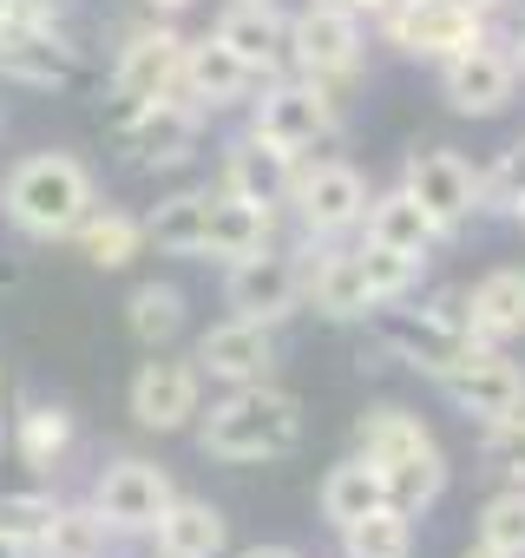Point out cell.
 Returning a JSON list of instances; mask_svg holds the SVG:
<instances>
[{
  "instance_id": "1",
  "label": "cell",
  "mask_w": 525,
  "mask_h": 558,
  "mask_svg": "<svg viewBox=\"0 0 525 558\" xmlns=\"http://www.w3.org/2000/svg\"><path fill=\"white\" fill-rule=\"evenodd\" d=\"M197 447L210 460H230V466H256V460H283L303 447V401L290 388H270V381H249V388H230L223 401H210V414L197 421Z\"/></svg>"
},
{
  "instance_id": "2",
  "label": "cell",
  "mask_w": 525,
  "mask_h": 558,
  "mask_svg": "<svg viewBox=\"0 0 525 558\" xmlns=\"http://www.w3.org/2000/svg\"><path fill=\"white\" fill-rule=\"evenodd\" d=\"M93 210H99V184L73 151H34L0 178V217L21 236H40V243L73 236Z\"/></svg>"
},
{
  "instance_id": "3",
  "label": "cell",
  "mask_w": 525,
  "mask_h": 558,
  "mask_svg": "<svg viewBox=\"0 0 525 558\" xmlns=\"http://www.w3.org/2000/svg\"><path fill=\"white\" fill-rule=\"evenodd\" d=\"M368 336L381 342V355H394L401 368H414V375H427V381H447V375L479 349L460 316H447L440 303H434V310H407V296H401V303H375V310H368Z\"/></svg>"
},
{
  "instance_id": "4",
  "label": "cell",
  "mask_w": 525,
  "mask_h": 558,
  "mask_svg": "<svg viewBox=\"0 0 525 558\" xmlns=\"http://www.w3.org/2000/svg\"><path fill=\"white\" fill-rule=\"evenodd\" d=\"M381 34L407 60H453V53L492 40L486 14L473 8V0H394V8L381 14Z\"/></svg>"
},
{
  "instance_id": "5",
  "label": "cell",
  "mask_w": 525,
  "mask_h": 558,
  "mask_svg": "<svg viewBox=\"0 0 525 558\" xmlns=\"http://www.w3.org/2000/svg\"><path fill=\"white\" fill-rule=\"evenodd\" d=\"M249 132H256L262 145L303 158V151H316V145L335 138V99H329L322 80H303V73H296V80H277V86H262Z\"/></svg>"
},
{
  "instance_id": "6",
  "label": "cell",
  "mask_w": 525,
  "mask_h": 558,
  "mask_svg": "<svg viewBox=\"0 0 525 558\" xmlns=\"http://www.w3.org/2000/svg\"><path fill=\"white\" fill-rule=\"evenodd\" d=\"M309 296V263L283 256V250H256V256H236L230 276H223V303L230 316H249V323H283L296 316Z\"/></svg>"
},
{
  "instance_id": "7",
  "label": "cell",
  "mask_w": 525,
  "mask_h": 558,
  "mask_svg": "<svg viewBox=\"0 0 525 558\" xmlns=\"http://www.w3.org/2000/svg\"><path fill=\"white\" fill-rule=\"evenodd\" d=\"M362 47H368L362 40V14H349V8L309 0L303 14H290V66L303 80H322V86L349 80L362 66Z\"/></svg>"
},
{
  "instance_id": "8",
  "label": "cell",
  "mask_w": 525,
  "mask_h": 558,
  "mask_svg": "<svg viewBox=\"0 0 525 558\" xmlns=\"http://www.w3.org/2000/svg\"><path fill=\"white\" fill-rule=\"evenodd\" d=\"M290 204H296L309 236H342V230H355L368 217V178L355 165H342V158H316V165L296 158Z\"/></svg>"
},
{
  "instance_id": "9",
  "label": "cell",
  "mask_w": 525,
  "mask_h": 558,
  "mask_svg": "<svg viewBox=\"0 0 525 558\" xmlns=\"http://www.w3.org/2000/svg\"><path fill=\"white\" fill-rule=\"evenodd\" d=\"M178 73H184V40H178L171 27H138V34H125V47H119V60H112L119 125H125L138 106L178 93Z\"/></svg>"
},
{
  "instance_id": "10",
  "label": "cell",
  "mask_w": 525,
  "mask_h": 558,
  "mask_svg": "<svg viewBox=\"0 0 525 558\" xmlns=\"http://www.w3.org/2000/svg\"><path fill=\"white\" fill-rule=\"evenodd\" d=\"M204 414V368L197 362H171L164 349H151V362L132 375V421L145 434H178Z\"/></svg>"
},
{
  "instance_id": "11",
  "label": "cell",
  "mask_w": 525,
  "mask_h": 558,
  "mask_svg": "<svg viewBox=\"0 0 525 558\" xmlns=\"http://www.w3.org/2000/svg\"><path fill=\"white\" fill-rule=\"evenodd\" d=\"M401 191L440 223V236L447 230H460L473 210H479V171L460 158V151H447V145H427V151H414L407 158V178H401Z\"/></svg>"
},
{
  "instance_id": "12",
  "label": "cell",
  "mask_w": 525,
  "mask_h": 558,
  "mask_svg": "<svg viewBox=\"0 0 525 558\" xmlns=\"http://www.w3.org/2000/svg\"><path fill=\"white\" fill-rule=\"evenodd\" d=\"M171 499H178V486H171V473L151 466V460H112V466L93 480V506L106 512L112 532H151Z\"/></svg>"
},
{
  "instance_id": "13",
  "label": "cell",
  "mask_w": 525,
  "mask_h": 558,
  "mask_svg": "<svg viewBox=\"0 0 525 558\" xmlns=\"http://www.w3.org/2000/svg\"><path fill=\"white\" fill-rule=\"evenodd\" d=\"M0 80L66 86L80 80V47L60 34V21H0Z\"/></svg>"
},
{
  "instance_id": "14",
  "label": "cell",
  "mask_w": 525,
  "mask_h": 558,
  "mask_svg": "<svg viewBox=\"0 0 525 558\" xmlns=\"http://www.w3.org/2000/svg\"><path fill=\"white\" fill-rule=\"evenodd\" d=\"M512 93H518V66H512L505 47H492V40H479V47L440 60V99H447L453 112H466V119L505 112Z\"/></svg>"
},
{
  "instance_id": "15",
  "label": "cell",
  "mask_w": 525,
  "mask_h": 558,
  "mask_svg": "<svg viewBox=\"0 0 525 558\" xmlns=\"http://www.w3.org/2000/svg\"><path fill=\"white\" fill-rule=\"evenodd\" d=\"M447 395H453V408L460 414H473V421H512V414H525V368L505 355V349H473L447 381H440Z\"/></svg>"
},
{
  "instance_id": "16",
  "label": "cell",
  "mask_w": 525,
  "mask_h": 558,
  "mask_svg": "<svg viewBox=\"0 0 525 558\" xmlns=\"http://www.w3.org/2000/svg\"><path fill=\"white\" fill-rule=\"evenodd\" d=\"M210 381L223 388H249V381H270L277 368V329L270 323H249V316H230L217 329H204L197 355H191Z\"/></svg>"
},
{
  "instance_id": "17",
  "label": "cell",
  "mask_w": 525,
  "mask_h": 558,
  "mask_svg": "<svg viewBox=\"0 0 525 558\" xmlns=\"http://www.w3.org/2000/svg\"><path fill=\"white\" fill-rule=\"evenodd\" d=\"M197 132H204V106L197 99H178V93H164V99H151V106H138L125 119V138H132V151H138L145 171L184 165L197 151Z\"/></svg>"
},
{
  "instance_id": "18",
  "label": "cell",
  "mask_w": 525,
  "mask_h": 558,
  "mask_svg": "<svg viewBox=\"0 0 525 558\" xmlns=\"http://www.w3.org/2000/svg\"><path fill=\"white\" fill-rule=\"evenodd\" d=\"M256 86H262V73H256V66H243V60H236L217 34L184 40V73H178V93H184V99H197L204 112H217V106H243Z\"/></svg>"
},
{
  "instance_id": "19",
  "label": "cell",
  "mask_w": 525,
  "mask_h": 558,
  "mask_svg": "<svg viewBox=\"0 0 525 558\" xmlns=\"http://www.w3.org/2000/svg\"><path fill=\"white\" fill-rule=\"evenodd\" d=\"M210 34H217L243 66H256L262 80L290 60V21L277 14V0H230V14H223Z\"/></svg>"
},
{
  "instance_id": "20",
  "label": "cell",
  "mask_w": 525,
  "mask_h": 558,
  "mask_svg": "<svg viewBox=\"0 0 525 558\" xmlns=\"http://www.w3.org/2000/svg\"><path fill=\"white\" fill-rule=\"evenodd\" d=\"M466 336L479 349H505L525 336V269H486L466 290Z\"/></svg>"
},
{
  "instance_id": "21",
  "label": "cell",
  "mask_w": 525,
  "mask_h": 558,
  "mask_svg": "<svg viewBox=\"0 0 525 558\" xmlns=\"http://www.w3.org/2000/svg\"><path fill=\"white\" fill-rule=\"evenodd\" d=\"M290 184H296V158L277 151V145H262L256 132H243L230 151H223V191L249 197V204H290Z\"/></svg>"
},
{
  "instance_id": "22",
  "label": "cell",
  "mask_w": 525,
  "mask_h": 558,
  "mask_svg": "<svg viewBox=\"0 0 525 558\" xmlns=\"http://www.w3.org/2000/svg\"><path fill=\"white\" fill-rule=\"evenodd\" d=\"M270 223H277V210H270V204H249V197H236V191H217V197H210L204 256H217V263H236V256L270 250Z\"/></svg>"
},
{
  "instance_id": "23",
  "label": "cell",
  "mask_w": 525,
  "mask_h": 558,
  "mask_svg": "<svg viewBox=\"0 0 525 558\" xmlns=\"http://www.w3.org/2000/svg\"><path fill=\"white\" fill-rule=\"evenodd\" d=\"M151 538H158V558H217L230 545V525H223V512L210 499H184L178 493L164 506V519L151 525Z\"/></svg>"
},
{
  "instance_id": "24",
  "label": "cell",
  "mask_w": 525,
  "mask_h": 558,
  "mask_svg": "<svg viewBox=\"0 0 525 558\" xmlns=\"http://www.w3.org/2000/svg\"><path fill=\"white\" fill-rule=\"evenodd\" d=\"M309 303L335 323H368L375 296H368V276H362L355 250H329V256L309 263Z\"/></svg>"
},
{
  "instance_id": "25",
  "label": "cell",
  "mask_w": 525,
  "mask_h": 558,
  "mask_svg": "<svg viewBox=\"0 0 525 558\" xmlns=\"http://www.w3.org/2000/svg\"><path fill=\"white\" fill-rule=\"evenodd\" d=\"M368 243L381 250H401V256H427L440 243V223L407 197V191H388V197H368Z\"/></svg>"
},
{
  "instance_id": "26",
  "label": "cell",
  "mask_w": 525,
  "mask_h": 558,
  "mask_svg": "<svg viewBox=\"0 0 525 558\" xmlns=\"http://www.w3.org/2000/svg\"><path fill=\"white\" fill-rule=\"evenodd\" d=\"M355 447H362V460H375V473H388V466H401L407 453L434 447V434H427V421L407 414V408H368V414L355 421Z\"/></svg>"
},
{
  "instance_id": "27",
  "label": "cell",
  "mask_w": 525,
  "mask_h": 558,
  "mask_svg": "<svg viewBox=\"0 0 525 558\" xmlns=\"http://www.w3.org/2000/svg\"><path fill=\"white\" fill-rule=\"evenodd\" d=\"M14 453H21V466L53 473V466L73 453V414H66L60 401H27V408L14 414Z\"/></svg>"
},
{
  "instance_id": "28",
  "label": "cell",
  "mask_w": 525,
  "mask_h": 558,
  "mask_svg": "<svg viewBox=\"0 0 525 558\" xmlns=\"http://www.w3.org/2000/svg\"><path fill=\"white\" fill-rule=\"evenodd\" d=\"M204 230H210V191H178L145 217V243L164 256H204Z\"/></svg>"
},
{
  "instance_id": "29",
  "label": "cell",
  "mask_w": 525,
  "mask_h": 558,
  "mask_svg": "<svg viewBox=\"0 0 525 558\" xmlns=\"http://www.w3.org/2000/svg\"><path fill=\"white\" fill-rule=\"evenodd\" d=\"M375 506H388V486H381V473H375V460H335L329 466V480H322V519L342 532V525H355V519H368Z\"/></svg>"
},
{
  "instance_id": "30",
  "label": "cell",
  "mask_w": 525,
  "mask_h": 558,
  "mask_svg": "<svg viewBox=\"0 0 525 558\" xmlns=\"http://www.w3.org/2000/svg\"><path fill=\"white\" fill-rule=\"evenodd\" d=\"M80 256L93 269H125L138 250H145V217H125V210H93L80 230H73Z\"/></svg>"
},
{
  "instance_id": "31",
  "label": "cell",
  "mask_w": 525,
  "mask_h": 558,
  "mask_svg": "<svg viewBox=\"0 0 525 558\" xmlns=\"http://www.w3.org/2000/svg\"><path fill=\"white\" fill-rule=\"evenodd\" d=\"M106 538H112V525H106V512L93 499L86 506H60L53 525H47V538L34 545V558H99Z\"/></svg>"
},
{
  "instance_id": "32",
  "label": "cell",
  "mask_w": 525,
  "mask_h": 558,
  "mask_svg": "<svg viewBox=\"0 0 525 558\" xmlns=\"http://www.w3.org/2000/svg\"><path fill=\"white\" fill-rule=\"evenodd\" d=\"M342 551L349 558H414V512L375 506L368 519L342 525Z\"/></svg>"
},
{
  "instance_id": "33",
  "label": "cell",
  "mask_w": 525,
  "mask_h": 558,
  "mask_svg": "<svg viewBox=\"0 0 525 558\" xmlns=\"http://www.w3.org/2000/svg\"><path fill=\"white\" fill-rule=\"evenodd\" d=\"M125 323H132V336H138L145 349H171L178 329H184V290H171V283H138L132 303H125Z\"/></svg>"
},
{
  "instance_id": "34",
  "label": "cell",
  "mask_w": 525,
  "mask_h": 558,
  "mask_svg": "<svg viewBox=\"0 0 525 558\" xmlns=\"http://www.w3.org/2000/svg\"><path fill=\"white\" fill-rule=\"evenodd\" d=\"M381 486H388V506H401V512H427V506L447 493V453H440V447H420V453H407L401 466H388Z\"/></svg>"
},
{
  "instance_id": "35",
  "label": "cell",
  "mask_w": 525,
  "mask_h": 558,
  "mask_svg": "<svg viewBox=\"0 0 525 558\" xmlns=\"http://www.w3.org/2000/svg\"><path fill=\"white\" fill-rule=\"evenodd\" d=\"M355 256H362V276H368L375 303H401L420 283V269H427V256H401V250H381V243H362Z\"/></svg>"
},
{
  "instance_id": "36",
  "label": "cell",
  "mask_w": 525,
  "mask_h": 558,
  "mask_svg": "<svg viewBox=\"0 0 525 558\" xmlns=\"http://www.w3.org/2000/svg\"><path fill=\"white\" fill-rule=\"evenodd\" d=\"M479 545H492L505 558H525V486H505L479 506Z\"/></svg>"
},
{
  "instance_id": "37",
  "label": "cell",
  "mask_w": 525,
  "mask_h": 558,
  "mask_svg": "<svg viewBox=\"0 0 525 558\" xmlns=\"http://www.w3.org/2000/svg\"><path fill=\"white\" fill-rule=\"evenodd\" d=\"M53 512H60L53 493H0V532L21 538V545H40L47 525H53Z\"/></svg>"
},
{
  "instance_id": "38",
  "label": "cell",
  "mask_w": 525,
  "mask_h": 558,
  "mask_svg": "<svg viewBox=\"0 0 525 558\" xmlns=\"http://www.w3.org/2000/svg\"><path fill=\"white\" fill-rule=\"evenodd\" d=\"M518 197H525V145L499 151L479 171V210H518Z\"/></svg>"
},
{
  "instance_id": "39",
  "label": "cell",
  "mask_w": 525,
  "mask_h": 558,
  "mask_svg": "<svg viewBox=\"0 0 525 558\" xmlns=\"http://www.w3.org/2000/svg\"><path fill=\"white\" fill-rule=\"evenodd\" d=\"M486 466H492V473H505L512 486H525V414H512V421H492V427H486Z\"/></svg>"
},
{
  "instance_id": "40",
  "label": "cell",
  "mask_w": 525,
  "mask_h": 558,
  "mask_svg": "<svg viewBox=\"0 0 525 558\" xmlns=\"http://www.w3.org/2000/svg\"><path fill=\"white\" fill-rule=\"evenodd\" d=\"M505 60H512V66H518V80H525V14L505 27Z\"/></svg>"
},
{
  "instance_id": "41",
  "label": "cell",
  "mask_w": 525,
  "mask_h": 558,
  "mask_svg": "<svg viewBox=\"0 0 525 558\" xmlns=\"http://www.w3.org/2000/svg\"><path fill=\"white\" fill-rule=\"evenodd\" d=\"M329 8H349V14H362V21H368V14L381 21V14L394 8V0H329Z\"/></svg>"
},
{
  "instance_id": "42",
  "label": "cell",
  "mask_w": 525,
  "mask_h": 558,
  "mask_svg": "<svg viewBox=\"0 0 525 558\" xmlns=\"http://www.w3.org/2000/svg\"><path fill=\"white\" fill-rule=\"evenodd\" d=\"M243 558H303V551H290V545H249Z\"/></svg>"
},
{
  "instance_id": "43",
  "label": "cell",
  "mask_w": 525,
  "mask_h": 558,
  "mask_svg": "<svg viewBox=\"0 0 525 558\" xmlns=\"http://www.w3.org/2000/svg\"><path fill=\"white\" fill-rule=\"evenodd\" d=\"M0 558H34V545H21V538H8V532H0Z\"/></svg>"
},
{
  "instance_id": "44",
  "label": "cell",
  "mask_w": 525,
  "mask_h": 558,
  "mask_svg": "<svg viewBox=\"0 0 525 558\" xmlns=\"http://www.w3.org/2000/svg\"><path fill=\"white\" fill-rule=\"evenodd\" d=\"M0 283H21V263H0Z\"/></svg>"
},
{
  "instance_id": "45",
  "label": "cell",
  "mask_w": 525,
  "mask_h": 558,
  "mask_svg": "<svg viewBox=\"0 0 525 558\" xmlns=\"http://www.w3.org/2000/svg\"><path fill=\"white\" fill-rule=\"evenodd\" d=\"M466 558H505V551H492V545H473V551H466Z\"/></svg>"
},
{
  "instance_id": "46",
  "label": "cell",
  "mask_w": 525,
  "mask_h": 558,
  "mask_svg": "<svg viewBox=\"0 0 525 558\" xmlns=\"http://www.w3.org/2000/svg\"><path fill=\"white\" fill-rule=\"evenodd\" d=\"M473 8H479V14H492V8H512V0H473Z\"/></svg>"
},
{
  "instance_id": "47",
  "label": "cell",
  "mask_w": 525,
  "mask_h": 558,
  "mask_svg": "<svg viewBox=\"0 0 525 558\" xmlns=\"http://www.w3.org/2000/svg\"><path fill=\"white\" fill-rule=\"evenodd\" d=\"M145 8H191V0H145Z\"/></svg>"
},
{
  "instance_id": "48",
  "label": "cell",
  "mask_w": 525,
  "mask_h": 558,
  "mask_svg": "<svg viewBox=\"0 0 525 558\" xmlns=\"http://www.w3.org/2000/svg\"><path fill=\"white\" fill-rule=\"evenodd\" d=\"M512 217H518V223H525V197H518V210H512Z\"/></svg>"
},
{
  "instance_id": "49",
  "label": "cell",
  "mask_w": 525,
  "mask_h": 558,
  "mask_svg": "<svg viewBox=\"0 0 525 558\" xmlns=\"http://www.w3.org/2000/svg\"><path fill=\"white\" fill-rule=\"evenodd\" d=\"M0 395H8V381H0Z\"/></svg>"
}]
</instances>
